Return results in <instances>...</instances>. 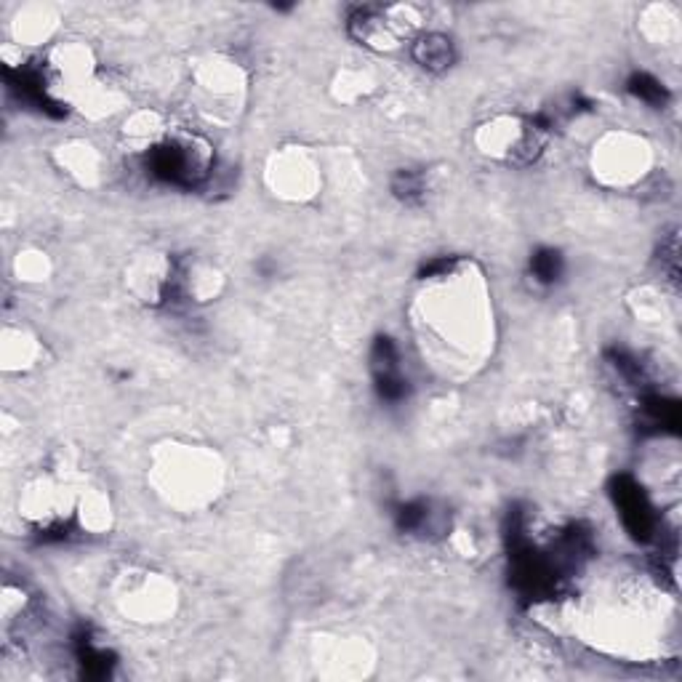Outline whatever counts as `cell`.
<instances>
[{
	"mask_svg": "<svg viewBox=\"0 0 682 682\" xmlns=\"http://www.w3.org/2000/svg\"><path fill=\"white\" fill-rule=\"evenodd\" d=\"M416 59H418V64H424L429 69L448 67L451 59H453L451 41L442 38V35H429V38H424V41L416 46Z\"/></svg>",
	"mask_w": 682,
	"mask_h": 682,
	"instance_id": "1",
	"label": "cell"
},
{
	"mask_svg": "<svg viewBox=\"0 0 682 682\" xmlns=\"http://www.w3.org/2000/svg\"><path fill=\"white\" fill-rule=\"evenodd\" d=\"M632 88H634V94L640 96V99H645V102H664V88H661L653 78H648V75H637Z\"/></svg>",
	"mask_w": 682,
	"mask_h": 682,
	"instance_id": "3",
	"label": "cell"
},
{
	"mask_svg": "<svg viewBox=\"0 0 682 682\" xmlns=\"http://www.w3.org/2000/svg\"><path fill=\"white\" fill-rule=\"evenodd\" d=\"M533 272L538 280H554L557 278V272H560V259H557V254H541L533 259Z\"/></svg>",
	"mask_w": 682,
	"mask_h": 682,
	"instance_id": "2",
	"label": "cell"
}]
</instances>
